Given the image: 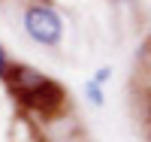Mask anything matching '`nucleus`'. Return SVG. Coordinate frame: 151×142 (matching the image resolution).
Wrapping results in <instances>:
<instances>
[{
  "label": "nucleus",
  "instance_id": "2",
  "mask_svg": "<svg viewBox=\"0 0 151 142\" xmlns=\"http://www.w3.org/2000/svg\"><path fill=\"white\" fill-rule=\"evenodd\" d=\"M15 100L21 103V106H27L33 112H42V115H55L60 112V106H64V88H60L58 82H52L48 76H42L36 85L24 88V91L15 94Z\"/></svg>",
  "mask_w": 151,
  "mask_h": 142
},
{
  "label": "nucleus",
  "instance_id": "3",
  "mask_svg": "<svg viewBox=\"0 0 151 142\" xmlns=\"http://www.w3.org/2000/svg\"><path fill=\"white\" fill-rule=\"evenodd\" d=\"M85 97H88V103H94V106H103V103H106V97H103V85L94 82V79L85 82Z\"/></svg>",
  "mask_w": 151,
  "mask_h": 142
},
{
  "label": "nucleus",
  "instance_id": "6",
  "mask_svg": "<svg viewBox=\"0 0 151 142\" xmlns=\"http://www.w3.org/2000/svg\"><path fill=\"white\" fill-rule=\"evenodd\" d=\"M145 127H148V133H151V100H148V106H145Z\"/></svg>",
  "mask_w": 151,
  "mask_h": 142
},
{
  "label": "nucleus",
  "instance_id": "5",
  "mask_svg": "<svg viewBox=\"0 0 151 142\" xmlns=\"http://www.w3.org/2000/svg\"><path fill=\"white\" fill-rule=\"evenodd\" d=\"M109 76H112V67H100V70L94 73V82H100V85H106V82H109Z\"/></svg>",
  "mask_w": 151,
  "mask_h": 142
},
{
  "label": "nucleus",
  "instance_id": "4",
  "mask_svg": "<svg viewBox=\"0 0 151 142\" xmlns=\"http://www.w3.org/2000/svg\"><path fill=\"white\" fill-rule=\"evenodd\" d=\"M9 67H12V63H9V55H6V48L0 45V79H6V73H9Z\"/></svg>",
  "mask_w": 151,
  "mask_h": 142
},
{
  "label": "nucleus",
  "instance_id": "7",
  "mask_svg": "<svg viewBox=\"0 0 151 142\" xmlns=\"http://www.w3.org/2000/svg\"><path fill=\"white\" fill-rule=\"evenodd\" d=\"M118 3H136V0H118Z\"/></svg>",
  "mask_w": 151,
  "mask_h": 142
},
{
  "label": "nucleus",
  "instance_id": "1",
  "mask_svg": "<svg viewBox=\"0 0 151 142\" xmlns=\"http://www.w3.org/2000/svg\"><path fill=\"white\" fill-rule=\"evenodd\" d=\"M21 27L33 43H40L45 48H58L64 43V18L60 12L48 3H30L21 12Z\"/></svg>",
  "mask_w": 151,
  "mask_h": 142
}]
</instances>
